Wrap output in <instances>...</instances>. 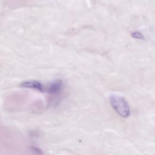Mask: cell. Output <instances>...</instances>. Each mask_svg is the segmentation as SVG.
Wrapping results in <instances>:
<instances>
[{
  "instance_id": "6da1fadb",
  "label": "cell",
  "mask_w": 155,
  "mask_h": 155,
  "mask_svg": "<svg viewBox=\"0 0 155 155\" xmlns=\"http://www.w3.org/2000/svg\"><path fill=\"white\" fill-rule=\"evenodd\" d=\"M110 104L116 113L122 117H127L130 114L129 105L126 99L118 95H111L110 97Z\"/></svg>"
},
{
  "instance_id": "277c9868",
  "label": "cell",
  "mask_w": 155,
  "mask_h": 155,
  "mask_svg": "<svg viewBox=\"0 0 155 155\" xmlns=\"http://www.w3.org/2000/svg\"><path fill=\"white\" fill-rule=\"evenodd\" d=\"M32 149H33V150L35 153H36L37 154H42L41 150H40L38 149V148H36V147H32Z\"/></svg>"
},
{
  "instance_id": "7a4b0ae2",
  "label": "cell",
  "mask_w": 155,
  "mask_h": 155,
  "mask_svg": "<svg viewBox=\"0 0 155 155\" xmlns=\"http://www.w3.org/2000/svg\"><path fill=\"white\" fill-rule=\"evenodd\" d=\"M21 85L25 88H28L31 89L37 90L41 91H42L44 90L43 85L41 83H40L38 81H25L22 83H21Z\"/></svg>"
},
{
  "instance_id": "3957f363",
  "label": "cell",
  "mask_w": 155,
  "mask_h": 155,
  "mask_svg": "<svg viewBox=\"0 0 155 155\" xmlns=\"http://www.w3.org/2000/svg\"><path fill=\"white\" fill-rule=\"evenodd\" d=\"M62 88V82L60 81H56L50 84L48 87V93L52 94H57L61 90Z\"/></svg>"
}]
</instances>
